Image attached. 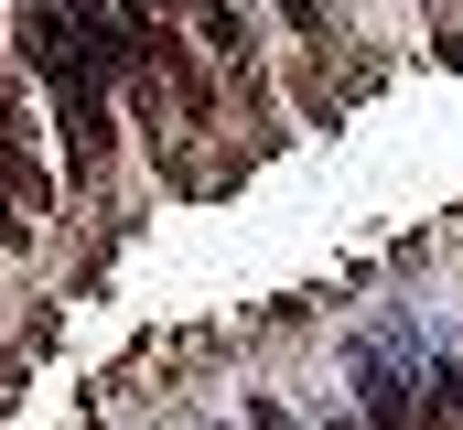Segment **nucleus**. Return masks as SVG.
Returning a JSON list of instances; mask_svg holds the SVG:
<instances>
[{
    "instance_id": "obj_1",
    "label": "nucleus",
    "mask_w": 463,
    "mask_h": 430,
    "mask_svg": "<svg viewBox=\"0 0 463 430\" xmlns=\"http://www.w3.org/2000/svg\"><path fill=\"white\" fill-rule=\"evenodd\" d=\"M43 87H54V129H65V173H76V183H98V173H109V76H87V65H54V76H43Z\"/></svg>"
},
{
    "instance_id": "obj_2",
    "label": "nucleus",
    "mask_w": 463,
    "mask_h": 430,
    "mask_svg": "<svg viewBox=\"0 0 463 430\" xmlns=\"http://www.w3.org/2000/svg\"><path fill=\"white\" fill-rule=\"evenodd\" d=\"M345 377H355V420H366V430H420V377H399L377 344L355 355Z\"/></svg>"
},
{
    "instance_id": "obj_3",
    "label": "nucleus",
    "mask_w": 463,
    "mask_h": 430,
    "mask_svg": "<svg viewBox=\"0 0 463 430\" xmlns=\"http://www.w3.org/2000/svg\"><path fill=\"white\" fill-rule=\"evenodd\" d=\"M420 430H463V366H420Z\"/></svg>"
},
{
    "instance_id": "obj_4",
    "label": "nucleus",
    "mask_w": 463,
    "mask_h": 430,
    "mask_svg": "<svg viewBox=\"0 0 463 430\" xmlns=\"http://www.w3.org/2000/svg\"><path fill=\"white\" fill-rule=\"evenodd\" d=\"M248 430H291V420H280V409L259 398V409H248ZM335 430H366V420H355V409H345V420H335Z\"/></svg>"
},
{
    "instance_id": "obj_5",
    "label": "nucleus",
    "mask_w": 463,
    "mask_h": 430,
    "mask_svg": "<svg viewBox=\"0 0 463 430\" xmlns=\"http://www.w3.org/2000/svg\"><path fill=\"white\" fill-rule=\"evenodd\" d=\"M280 11H291V22H302V33H324V0H280Z\"/></svg>"
},
{
    "instance_id": "obj_6",
    "label": "nucleus",
    "mask_w": 463,
    "mask_h": 430,
    "mask_svg": "<svg viewBox=\"0 0 463 430\" xmlns=\"http://www.w3.org/2000/svg\"><path fill=\"white\" fill-rule=\"evenodd\" d=\"M22 237H33V226H22V215H11V205H0V248H22Z\"/></svg>"
}]
</instances>
